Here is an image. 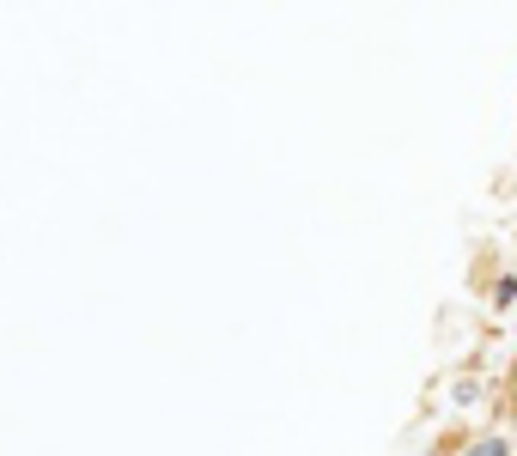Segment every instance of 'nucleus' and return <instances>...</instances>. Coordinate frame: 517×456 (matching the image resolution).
I'll list each match as a JSON object with an SVG mask.
<instances>
[{
    "label": "nucleus",
    "mask_w": 517,
    "mask_h": 456,
    "mask_svg": "<svg viewBox=\"0 0 517 456\" xmlns=\"http://www.w3.org/2000/svg\"><path fill=\"white\" fill-rule=\"evenodd\" d=\"M469 456H505V444H499V438H487V444H475Z\"/></svg>",
    "instance_id": "1"
}]
</instances>
